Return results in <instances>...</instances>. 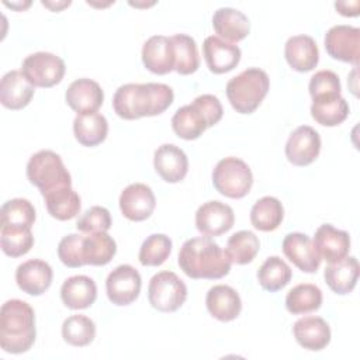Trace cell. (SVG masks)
<instances>
[{"label":"cell","mask_w":360,"mask_h":360,"mask_svg":"<svg viewBox=\"0 0 360 360\" xmlns=\"http://www.w3.org/2000/svg\"><path fill=\"white\" fill-rule=\"evenodd\" d=\"M205 305L211 316L221 322H229L239 316L242 301L235 288L226 284L211 287L205 297Z\"/></svg>","instance_id":"cell-22"},{"label":"cell","mask_w":360,"mask_h":360,"mask_svg":"<svg viewBox=\"0 0 360 360\" xmlns=\"http://www.w3.org/2000/svg\"><path fill=\"white\" fill-rule=\"evenodd\" d=\"M235 222L233 210L221 201H207L195 212V228L205 236H219L228 232Z\"/></svg>","instance_id":"cell-12"},{"label":"cell","mask_w":360,"mask_h":360,"mask_svg":"<svg viewBox=\"0 0 360 360\" xmlns=\"http://www.w3.org/2000/svg\"><path fill=\"white\" fill-rule=\"evenodd\" d=\"M142 287V278L139 271L131 264L117 266L105 280V291L108 300L118 307L132 304Z\"/></svg>","instance_id":"cell-9"},{"label":"cell","mask_w":360,"mask_h":360,"mask_svg":"<svg viewBox=\"0 0 360 360\" xmlns=\"http://www.w3.org/2000/svg\"><path fill=\"white\" fill-rule=\"evenodd\" d=\"M284 150L294 166H308L321 152V136L312 127L300 125L290 134Z\"/></svg>","instance_id":"cell-11"},{"label":"cell","mask_w":360,"mask_h":360,"mask_svg":"<svg viewBox=\"0 0 360 360\" xmlns=\"http://www.w3.org/2000/svg\"><path fill=\"white\" fill-rule=\"evenodd\" d=\"M42 197L48 212L58 221L72 219L80 212V197L72 186H58L44 193Z\"/></svg>","instance_id":"cell-28"},{"label":"cell","mask_w":360,"mask_h":360,"mask_svg":"<svg viewBox=\"0 0 360 360\" xmlns=\"http://www.w3.org/2000/svg\"><path fill=\"white\" fill-rule=\"evenodd\" d=\"M0 245L3 253L10 257H20L27 255L34 245L31 228L1 226Z\"/></svg>","instance_id":"cell-39"},{"label":"cell","mask_w":360,"mask_h":360,"mask_svg":"<svg viewBox=\"0 0 360 360\" xmlns=\"http://www.w3.org/2000/svg\"><path fill=\"white\" fill-rule=\"evenodd\" d=\"M52 267L41 259H30L21 263L15 270L18 288L30 295L44 294L52 284Z\"/></svg>","instance_id":"cell-17"},{"label":"cell","mask_w":360,"mask_h":360,"mask_svg":"<svg viewBox=\"0 0 360 360\" xmlns=\"http://www.w3.org/2000/svg\"><path fill=\"white\" fill-rule=\"evenodd\" d=\"M4 4H6V6H8V7H11V8H15V10H24V8H27L31 3L28 1L27 4H14V3H7V1H6Z\"/></svg>","instance_id":"cell-48"},{"label":"cell","mask_w":360,"mask_h":360,"mask_svg":"<svg viewBox=\"0 0 360 360\" xmlns=\"http://www.w3.org/2000/svg\"><path fill=\"white\" fill-rule=\"evenodd\" d=\"M62 302L70 309H84L94 304L97 285L93 278L79 274L66 278L60 287Z\"/></svg>","instance_id":"cell-26"},{"label":"cell","mask_w":360,"mask_h":360,"mask_svg":"<svg viewBox=\"0 0 360 360\" xmlns=\"http://www.w3.org/2000/svg\"><path fill=\"white\" fill-rule=\"evenodd\" d=\"M325 49L333 59L357 66L360 58V30L352 25H333L325 34Z\"/></svg>","instance_id":"cell-10"},{"label":"cell","mask_w":360,"mask_h":360,"mask_svg":"<svg viewBox=\"0 0 360 360\" xmlns=\"http://www.w3.org/2000/svg\"><path fill=\"white\" fill-rule=\"evenodd\" d=\"M322 305V291L318 285L304 283L292 287L285 297V308L292 315L309 314Z\"/></svg>","instance_id":"cell-34"},{"label":"cell","mask_w":360,"mask_h":360,"mask_svg":"<svg viewBox=\"0 0 360 360\" xmlns=\"http://www.w3.org/2000/svg\"><path fill=\"white\" fill-rule=\"evenodd\" d=\"M65 62L51 52H35L28 55L21 65V73L34 87H52L65 76Z\"/></svg>","instance_id":"cell-8"},{"label":"cell","mask_w":360,"mask_h":360,"mask_svg":"<svg viewBox=\"0 0 360 360\" xmlns=\"http://www.w3.org/2000/svg\"><path fill=\"white\" fill-rule=\"evenodd\" d=\"M118 202L122 215L134 222L148 219L156 207V198L152 188L143 183H132L127 186L122 190Z\"/></svg>","instance_id":"cell-13"},{"label":"cell","mask_w":360,"mask_h":360,"mask_svg":"<svg viewBox=\"0 0 360 360\" xmlns=\"http://www.w3.org/2000/svg\"><path fill=\"white\" fill-rule=\"evenodd\" d=\"M260 242L252 231H239L229 236L225 248V253L231 263L248 264L253 262L259 253Z\"/></svg>","instance_id":"cell-36"},{"label":"cell","mask_w":360,"mask_h":360,"mask_svg":"<svg viewBox=\"0 0 360 360\" xmlns=\"http://www.w3.org/2000/svg\"><path fill=\"white\" fill-rule=\"evenodd\" d=\"M174 51V70L179 75H191L200 66L198 49L194 38L187 34H176L170 37Z\"/></svg>","instance_id":"cell-37"},{"label":"cell","mask_w":360,"mask_h":360,"mask_svg":"<svg viewBox=\"0 0 360 360\" xmlns=\"http://www.w3.org/2000/svg\"><path fill=\"white\" fill-rule=\"evenodd\" d=\"M82 240L83 233H69L60 239L58 245V257L65 266L72 269L84 266Z\"/></svg>","instance_id":"cell-43"},{"label":"cell","mask_w":360,"mask_h":360,"mask_svg":"<svg viewBox=\"0 0 360 360\" xmlns=\"http://www.w3.org/2000/svg\"><path fill=\"white\" fill-rule=\"evenodd\" d=\"M35 314L22 300H8L0 309V347L6 353L20 354L35 342Z\"/></svg>","instance_id":"cell-3"},{"label":"cell","mask_w":360,"mask_h":360,"mask_svg":"<svg viewBox=\"0 0 360 360\" xmlns=\"http://www.w3.org/2000/svg\"><path fill=\"white\" fill-rule=\"evenodd\" d=\"M76 228L82 233L107 232L111 228L110 211L104 207L94 205L84 211V214L77 219Z\"/></svg>","instance_id":"cell-42"},{"label":"cell","mask_w":360,"mask_h":360,"mask_svg":"<svg viewBox=\"0 0 360 360\" xmlns=\"http://www.w3.org/2000/svg\"><path fill=\"white\" fill-rule=\"evenodd\" d=\"M172 253V240L165 233H152L141 245L138 259L142 266H160Z\"/></svg>","instance_id":"cell-41"},{"label":"cell","mask_w":360,"mask_h":360,"mask_svg":"<svg viewBox=\"0 0 360 360\" xmlns=\"http://www.w3.org/2000/svg\"><path fill=\"white\" fill-rule=\"evenodd\" d=\"M187 298V285L173 271L156 273L148 285L149 304L160 312L177 311Z\"/></svg>","instance_id":"cell-7"},{"label":"cell","mask_w":360,"mask_h":360,"mask_svg":"<svg viewBox=\"0 0 360 360\" xmlns=\"http://www.w3.org/2000/svg\"><path fill=\"white\" fill-rule=\"evenodd\" d=\"M172 128L179 138L193 141L200 138L208 128V121L201 108L193 101L191 104L177 108L172 117Z\"/></svg>","instance_id":"cell-29"},{"label":"cell","mask_w":360,"mask_h":360,"mask_svg":"<svg viewBox=\"0 0 360 360\" xmlns=\"http://www.w3.org/2000/svg\"><path fill=\"white\" fill-rule=\"evenodd\" d=\"M292 277L291 267L278 256L267 257L257 270V281L263 290L276 292L284 288Z\"/></svg>","instance_id":"cell-35"},{"label":"cell","mask_w":360,"mask_h":360,"mask_svg":"<svg viewBox=\"0 0 360 360\" xmlns=\"http://www.w3.org/2000/svg\"><path fill=\"white\" fill-rule=\"evenodd\" d=\"M284 218V208L280 200L271 195L259 198L250 210L252 225L262 232H271L280 226Z\"/></svg>","instance_id":"cell-33"},{"label":"cell","mask_w":360,"mask_h":360,"mask_svg":"<svg viewBox=\"0 0 360 360\" xmlns=\"http://www.w3.org/2000/svg\"><path fill=\"white\" fill-rule=\"evenodd\" d=\"M179 266L194 280H218L231 271V260L225 250L208 236L187 239L179 252Z\"/></svg>","instance_id":"cell-2"},{"label":"cell","mask_w":360,"mask_h":360,"mask_svg":"<svg viewBox=\"0 0 360 360\" xmlns=\"http://www.w3.org/2000/svg\"><path fill=\"white\" fill-rule=\"evenodd\" d=\"M62 336L66 343L76 347H84L94 340L96 325L86 315H70L63 321Z\"/></svg>","instance_id":"cell-38"},{"label":"cell","mask_w":360,"mask_h":360,"mask_svg":"<svg viewBox=\"0 0 360 360\" xmlns=\"http://www.w3.org/2000/svg\"><path fill=\"white\" fill-rule=\"evenodd\" d=\"M297 343L311 352L325 349L330 342V328L321 316H302L292 325Z\"/></svg>","instance_id":"cell-21"},{"label":"cell","mask_w":360,"mask_h":360,"mask_svg":"<svg viewBox=\"0 0 360 360\" xmlns=\"http://www.w3.org/2000/svg\"><path fill=\"white\" fill-rule=\"evenodd\" d=\"M82 253L84 264L105 266L117 253V243L107 232L83 233Z\"/></svg>","instance_id":"cell-31"},{"label":"cell","mask_w":360,"mask_h":360,"mask_svg":"<svg viewBox=\"0 0 360 360\" xmlns=\"http://www.w3.org/2000/svg\"><path fill=\"white\" fill-rule=\"evenodd\" d=\"M142 63L155 75H166L174 70V51L169 37L152 35L142 46Z\"/></svg>","instance_id":"cell-20"},{"label":"cell","mask_w":360,"mask_h":360,"mask_svg":"<svg viewBox=\"0 0 360 360\" xmlns=\"http://www.w3.org/2000/svg\"><path fill=\"white\" fill-rule=\"evenodd\" d=\"M308 90L312 100L323 96L340 94L342 87L339 76L332 70H319L311 77Z\"/></svg>","instance_id":"cell-44"},{"label":"cell","mask_w":360,"mask_h":360,"mask_svg":"<svg viewBox=\"0 0 360 360\" xmlns=\"http://www.w3.org/2000/svg\"><path fill=\"white\" fill-rule=\"evenodd\" d=\"M66 104L77 114L97 112L103 105L104 91L101 86L87 77L72 82L65 93Z\"/></svg>","instance_id":"cell-16"},{"label":"cell","mask_w":360,"mask_h":360,"mask_svg":"<svg viewBox=\"0 0 360 360\" xmlns=\"http://www.w3.org/2000/svg\"><path fill=\"white\" fill-rule=\"evenodd\" d=\"M1 226L32 228L35 222V208L27 198H13L6 201L0 210Z\"/></svg>","instance_id":"cell-40"},{"label":"cell","mask_w":360,"mask_h":360,"mask_svg":"<svg viewBox=\"0 0 360 360\" xmlns=\"http://www.w3.org/2000/svg\"><path fill=\"white\" fill-rule=\"evenodd\" d=\"M314 245L321 259L335 263L349 255L350 236L346 231L338 229L330 224H323L315 231Z\"/></svg>","instance_id":"cell-19"},{"label":"cell","mask_w":360,"mask_h":360,"mask_svg":"<svg viewBox=\"0 0 360 360\" xmlns=\"http://www.w3.org/2000/svg\"><path fill=\"white\" fill-rule=\"evenodd\" d=\"M35 87L25 79L21 70H10L1 77L0 101L8 110L27 107L34 96Z\"/></svg>","instance_id":"cell-24"},{"label":"cell","mask_w":360,"mask_h":360,"mask_svg":"<svg viewBox=\"0 0 360 360\" xmlns=\"http://www.w3.org/2000/svg\"><path fill=\"white\" fill-rule=\"evenodd\" d=\"M284 256L301 271L315 273L321 266V256L314 245V240L301 232H291L283 239Z\"/></svg>","instance_id":"cell-14"},{"label":"cell","mask_w":360,"mask_h":360,"mask_svg":"<svg viewBox=\"0 0 360 360\" xmlns=\"http://www.w3.org/2000/svg\"><path fill=\"white\" fill-rule=\"evenodd\" d=\"M270 87L267 73L259 68H248L226 83V97L239 114H252L263 101Z\"/></svg>","instance_id":"cell-4"},{"label":"cell","mask_w":360,"mask_h":360,"mask_svg":"<svg viewBox=\"0 0 360 360\" xmlns=\"http://www.w3.org/2000/svg\"><path fill=\"white\" fill-rule=\"evenodd\" d=\"M73 134L80 145L93 148L107 138L108 122L100 112L77 114L73 120Z\"/></svg>","instance_id":"cell-30"},{"label":"cell","mask_w":360,"mask_h":360,"mask_svg":"<svg viewBox=\"0 0 360 360\" xmlns=\"http://www.w3.org/2000/svg\"><path fill=\"white\" fill-rule=\"evenodd\" d=\"M204 112V115L207 117L208 121V128L214 127L215 124H218L222 118L224 114V108L222 104L219 101V98L214 94H201L198 97H195L193 100Z\"/></svg>","instance_id":"cell-45"},{"label":"cell","mask_w":360,"mask_h":360,"mask_svg":"<svg viewBox=\"0 0 360 360\" xmlns=\"http://www.w3.org/2000/svg\"><path fill=\"white\" fill-rule=\"evenodd\" d=\"M212 27L218 38L221 37L231 44L245 39L250 31L249 18L232 7L218 8L212 15Z\"/></svg>","instance_id":"cell-25"},{"label":"cell","mask_w":360,"mask_h":360,"mask_svg":"<svg viewBox=\"0 0 360 360\" xmlns=\"http://www.w3.org/2000/svg\"><path fill=\"white\" fill-rule=\"evenodd\" d=\"M70 4V1H63L62 4H53V3H48V1H42V6H45V7H49L52 11H59L60 8H63V7H68Z\"/></svg>","instance_id":"cell-47"},{"label":"cell","mask_w":360,"mask_h":360,"mask_svg":"<svg viewBox=\"0 0 360 360\" xmlns=\"http://www.w3.org/2000/svg\"><path fill=\"white\" fill-rule=\"evenodd\" d=\"M359 6L360 3L356 0V1H336L335 3V8L338 10L339 14L345 15V17H356L359 15Z\"/></svg>","instance_id":"cell-46"},{"label":"cell","mask_w":360,"mask_h":360,"mask_svg":"<svg viewBox=\"0 0 360 360\" xmlns=\"http://www.w3.org/2000/svg\"><path fill=\"white\" fill-rule=\"evenodd\" d=\"M153 167L165 181L179 183L188 172V159L184 150L179 146L163 143L155 150Z\"/></svg>","instance_id":"cell-18"},{"label":"cell","mask_w":360,"mask_h":360,"mask_svg":"<svg viewBox=\"0 0 360 360\" xmlns=\"http://www.w3.org/2000/svg\"><path fill=\"white\" fill-rule=\"evenodd\" d=\"M202 56L210 72L222 75L238 66L242 52L238 45L211 35L204 39Z\"/></svg>","instance_id":"cell-15"},{"label":"cell","mask_w":360,"mask_h":360,"mask_svg":"<svg viewBox=\"0 0 360 360\" xmlns=\"http://www.w3.org/2000/svg\"><path fill=\"white\" fill-rule=\"evenodd\" d=\"M212 184L219 194L228 198H243L252 188L253 174L246 162L228 156L215 165Z\"/></svg>","instance_id":"cell-6"},{"label":"cell","mask_w":360,"mask_h":360,"mask_svg":"<svg viewBox=\"0 0 360 360\" xmlns=\"http://www.w3.org/2000/svg\"><path fill=\"white\" fill-rule=\"evenodd\" d=\"M312 118L323 127H336L349 115V104L340 94L323 96L312 100Z\"/></svg>","instance_id":"cell-32"},{"label":"cell","mask_w":360,"mask_h":360,"mask_svg":"<svg viewBox=\"0 0 360 360\" xmlns=\"http://www.w3.org/2000/svg\"><path fill=\"white\" fill-rule=\"evenodd\" d=\"M30 183L39 188L41 194L58 187L72 186V177L63 165L62 158L49 149L38 150L27 163Z\"/></svg>","instance_id":"cell-5"},{"label":"cell","mask_w":360,"mask_h":360,"mask_svg":"<svg viewBox=\"0 0 360 360\" xmlns=\"http://www.w3.org/2000/svg\"><path fill=\"white\" fill-rule=\"evenodd\" d=\"M328 287L339 294L345 295L353 291L359 278V262L354 256H346L339 262L329 263L323 271Z\"/></svg>","instance_id":"cell-27"},{"label":"cell","mask_w":360,"mask_h":360,"mask_svg":"<svg viewBox=\"0 0 360 360\" xmlns=\"http://www.w3.org/2000/svg\"><path fill=\"white\" fill-rule=\"evenodd\" d=\"M284 56L290 68L301 73L312 70L319 62V51L315 39L304 34L287 39Z\"/></svg>","instance_id":"cell-23"},{"label":"cell","mask_w":360,"mask_h":360,"mask_svg":"<svg viewBox=\"0 0 360 360\" xmlns=\"http://www.w3.org/2000/svg\"><path fill=\"white\" fill-rule=\"evenodd\" d=\"M173 89L163 83H127L112 97V108L122 120L155 117L165 112L173 103Z\"/></svg>","instance_id":"cell-1"}]
</instances>
